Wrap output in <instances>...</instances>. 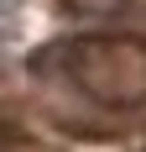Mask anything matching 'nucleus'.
Here are the masks:
<instances>
[{"label":"nucleus","instance_id":"obj_1","mask_svg":"<svg viewBox=\"0 0 146 152\" xmlns=\"http://www.w3.org/2000/svg\"><path fill=\"white\" fill-rule=\"evenodd\" d=\"M73 84L99 105H146V47L125 37H84L68 53Z\"/></svg>","mask_w":146,"mask_h":152},{"label":"nucleus","instance_id":"obj_2","mask_svg":"<svg viewBox=\"0 0 146 152\" xmlns=\"http://www.w3.org/2000/svg\"><path fill=\"white\" fill-rule=\"evenodd\" d=\"M11 11H21V0H0V16H11Z\"/></svg>","mask_w":146,"mask_h":152}]
</instances>
